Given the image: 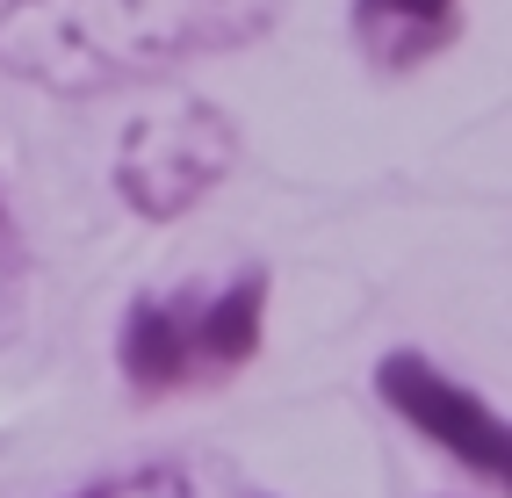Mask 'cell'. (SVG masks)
<instances>
[{"instance_id":"52a82bcc","label":"cell","mask_w":512,"mask_h":498,"mask_svg":"<svg viewBox=\"0 0 512 498\" xmlns=\"http://www.w3.org/2000/svg\"><path fill=\"white\" fill-rule=\"evenodd\" d=\"M15 268V210H8V195H0V282H8Z\"/></svg>"},{"instance_id":"6da1fadb","label":"cell","mask_w":512,"mask_h":498,"mask_svg":"<svg viewBox=\"0 0 512 498\" xmlns=\"http://www.w3.org/2000/svg\"><path fill=\"white\" fill-rule=\"evenodd\" d=\"M282 0H0V80L51 102L152 87L275 37Z\"/></svg>"},{"instance_id":"277c9868","label":"cell","mask_w":512,"mask_h":498,"mask_svg":"<svg viewBox=\"0 0 512 498\" xmlns=\"http://www.w3.org/2000/svg\"><path fill=\"white\" fill-rule=\"evenodd\" d=\"M116 376L130 397H181L202 390L195 361V289L166 296H130L116 318Z\"/></svg>"},{"instance_id":"7a4b0ae2","label":"cell","mask_w":512,"mask_h":498,"mask_svg":"<svg viewBox=\"0 0 512 498\" xmlns=\"http://www.w3.org/2000/svg\"><path fill=\"white\" fill-rule=\"evenodd\" d=\"M238 166V123L210 94H166L138 109L116 138V203L145 224H181L231 181Z\"/></svg>"},{"instance_id":"3957f363","label":"cell","mask_w":512,"mask_h":498,"mask_svg":"<svg viewBox=\"0 0 512 498\" xmlns=\"http://www.w3.org/2000/svg\"><path fill=\"white\" fill-rule=\"evenodd\" d=\"M375 397H383V412L404 426V434H419L426 448H440L455 470L484 477L491 491L512 484V426H505V412L484 390H469L462 376H448L433 354L390 347L383 361H375Z\"/></svg>"},{"instance_id":"5b68a950","label":"cell","mask_w":512,"mask_h":498,"mask_svg":"<svg viewBox=\"0 0 512 498\" xmlns=\"http://www.w3.org/2000/svg\"><path fill=\"white\" fill-rule=\"evenodd\" d=\"M462 37V0H354V44L383 73L433 65Z\"/></svg>"},{"instance_id":"8992f818","label":"cell","mask_w":512,"mask_h":498,"mask_svg":"<svg viewBox=\"0 0 512 498\" xmlns=\"http://www.w3.org/2000/svg\"><path fill=\"white\" fill-rule=\"evenodd\" d=\"M65 498H195V484L174 470V462H130V470H109Z\"/></svg>"}]
</instances>
